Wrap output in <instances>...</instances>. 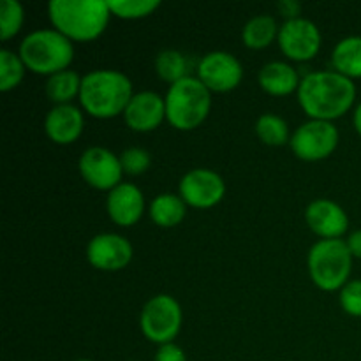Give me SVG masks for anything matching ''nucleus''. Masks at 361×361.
<instances>
[{
    "label": "nucleus",
    "instance_id": "obj_1",
    "mask_svg": "<svg viewBox=\"0 0 361 361\" xmlns=\"http://www.w3.org/2000/svg\"><path fill=\"white\" fill-rule=\"evenodd\" d=\"M298 102L309 120H326L344 116L356 101V85L337 71H314L302 78Z\"/></svg>",
    "mask_w": 361,
    "mask_h": 361
},
{
    "label": "nucleus",
    "instance_id": "obj_2",
    "mask_svg": "<svg viewBox=\"0 0 361 361\" xmlns=\"http://www.w3.org/2000/svg\"><path fill=\"white\" fill-rule=\"evenodd\" d=\"M133 81L116 69L90 71L81 80L80 104L94 118H115L123 115L133 99Z\"/></svg>",
    "mask_w": 361,
    "mask_h": 361
},
{
    "label": "nucleus",
    "instance_id": "obj_3",
    "mask_svg": "<svg viewBox=\"0 0 361 361\" xmlns=\"http://www.w3.org/2000/svg\"><path fill=\"white\" fill-rule=\"evenodd\" d=\"M48 16L60 34L87 42L101 37L113 14L108 0H51Z\"/></svg>",
    "mask_w": 361,
    "mask_h": 361
},
{
    "label": "nucleus",
    "instance_id": "obj_4",
    "mask_svg": "<svg viewBox=\"0 0 361 361\" xmlns=\"http://www.w3.org/2000/svg\"><path fill=\"white\" fill-rule=\"evenodd\" d=\"M18 53L27 71L48 78L69 69L74 60L73 41L55 28H39L25 35Z\"/></svg>",
    "mask_w": 361,
    "mask_h": 361
},
{
    "label": "nucleus",
    "instance_id": "obj_5",
    "mask_svg": "<svg viewBox=\"0 0 361 361\" xmlns=\"http://www.w3.org/2000/svg\"><path fill=\"white\" fill-rule=\"evenodd\" d=\"M166 120L178 130H194L212 109V92L197 76H187L169 85L166 92Z\"/></svg>",
    "mask_w": 361,
    "mask_h": 361
},
{
    "label": "nucleus",
    "instance_id": "obj_6",
    "mask_svg": "<svg viewBox=\"0 0 361 361\" xmlns=\"http://www.w3.org/2000/svg\"><path fill=\"white\" fill-rule=\"evenodd\" d=\"M353 259L345 240H319L310 247L307 268L317 288L328 293L341 291L351 277Z\"/></svg>",
    "mask_w": 361,
    "mask_h": 361
},
{
    "label": "nucleus",
    "instance_id": "obj_7",
    "mask_svg": "<svg viewBox=\"0 0 361 361\" xmlns=\"http://www.w3.org/2000/svg\"><path fill=\"white\" fill-rule=\"evenodd\" d=\"M183 312L180 303L169 295H155L145 303L140 326L145 337L159 345L169 344L182 330Z\"/></svg>",
    "mask_w": 361,
    "mask_h": 361
},
{
    "label": "nucleus",
    "instance_id": "obj_8",
    "mask_svg": "<svg viewBox=\"0 0 361 361\" xmlns=\"http://www.w3.org/2000/svg\"><path fill=\"white\" fill-rule=\"evenodd\" d=\"M341 134L334 122L307 120L293 133L289 147L293 154L307 162H317L330 157L338 147Z\"/></svg>",
    "mask_w": 361,
    "mask_h": 361
},
{
    "label": "nucleus",
    "instance_id": "obj_9",
    "mask_svg": "<svg viewBox=\"0 0 361 361\" xmlns=\"http://www.w3.org/2000/svg\"><path fill=\"white\" fill-rule=\"evenodd\" d=\"M279 48L293 62H309L319 53L323 35L309 18H295L282 23L279 30Z\"/></svg>",
    "mask_w": 361,
    "mask_h": 361
},
{
    "label": "nucleus",
    "instance_id": "obj_10",
    "mask_svg": "<svg viewBox=\"0 0 361 361\" xmlns=\"http://www.w3.org/2000/svg\"><path fill=\"white\" fill-rule=\"evenodd\" d=\"M78 169L85 182L97 190H113L122 183L126 175L120 164V155L104 147H90L81 154Z\"/></svg>",
    "mask_w": 361,
    "mask_h": 361
},
{
    "label": "nucleus",
    "instance_id": "obj_11",
    "mask_svg": "<svg viewBox=\"0 0 361 361\" xmlns=\"http://www.w3.org/2000/svg\"><path fill=\"white\" fill-rule=\"evenodd\" d=\"M178 194L189 207L207 210L221 203L226 196V182L214 169H190L180 180Z\"/></svg>",
    "mask_w": 361,
    "mask_h": 361
},
{
    "label": "nucleus",
    "instance_id": "obj_12",
    "mask_svg": "<svg viewBox=\"0 0 361 361\" xmlns=\"http://www.w3.org/2000/svg\"><path fill=\"white\" fill-rule=\"evenodd\" d=\"M197 78L210 92H231L242 83L243 67L229 51H210L197 63Z\"/></svg>",
    "mask_w": 361,
    "mask_h": 361
},
{
    "label": "nucleus",
    "instance_id": "obj_13",
    "mask_svg": "<svg viewBox=\"0 0 361 361\" xmlns=\"http://www.w3.org/2000/svg\"><path fill=\"white\" fill-rule=\"evenodd\" d=\"M134 249L129 240L116 233L95 235L87 245V259L101 271H120L133 261Z\"/></svg>",
    "mask_w": 361,
    "mask_h": 361
},
{
    "label": "nucleus",
    "instance_id": "obj_14",
    "mask_svg": "<svg viewBox=\"0 0 361 361\" xmlns=\"http://www.w3.org/2000/svg\"><path fill=\"white\" fill-rule=\"evenodd\" d=\"M305 222L321 240L341 238L349 228V217L344 208L326 197L310 201L305 208Z\"/></svg>",
    "mask_w": 361,
    "mask_h": 361
},
{
    "label": "nucleus",
    "instance_id": "obj_15",
    "mask_svg": "<svg viewBox=\"0 0 361 361\" xmlns=\"http://www.w3.org/2000/svg\"><path fill=\"white\" fill-rule=\"evenodd\" d=\"M123 120L127 127L136 133H150L155 130L166 118V101L157 92L143 90L133 95L130 102L123 111Z\"/></svg>",
    "mask_w": 361,
    "mask_h": 361
},
{
    "label": "nucleus",
    "instance_id": "obj_16",
    "mask_svg": "<svg viewBox=\"0 0 361 361\" xmlns=\"http://www.w3.org/2000/svg\"><path fill=\"white\" fill-rule=\"evenodd\" d=\"M106 212L115 224L129 228L140 222L145 214V196L134 183L122 182L109 190L106 197Z\"/></svg>",
    "mask_w": 361,
    "mask_h": 361
},
{
    "label": "nucleus",
    "instance_id": "obj_17",
    "mask_svg": "<svg viewBox=\"0 0 361 361\" xmlns=\"http://www.w3.org/2000/svg\"><path fill=\"white\" fill-rule=\"evenodd\" d=\"M85 115L78 106H53L44 118L46 136L56 145H71L83 134Z\"/></svg>",
    "mask_w": 361,
    "mask_h": 361
},
{
    "label": "nucleus",
    "instance_id": "obj_18",
    "mask_svg": "<svg viewBox=\"0 0 361 361\" xmlns=\"http://www.w3.org/2000/svg\"><path fill=\"white\" fill-rule=\"evenodd\" d=\"M257 80H259V87L267 94L275 95V97H282V95L298 92L300 83H302L298 71L291 63L282 62V60H274V62L264 63L261 67Z\"/></svg>",
    "mask_w": 361,
    "mask_h": 361
},
{
    "label": "nucleus",
    "instance_id": "obj_19",
    "mask_svg": "<svg viewBox=\"0 0 361 361\" xmlns=\"http://www.w3.org/2000/svg\"><path fill=\"white\" fill-rule=\"evenodd\" d=\"M331 66L349 80L361 78V35L341 39L331 51Z\"/></svg>",
    "mask_w": 361,
    "mask_h": 361
},
{
    "label": "nucleus",
    "instance_id": "obj_20",
    "mask_svg": "<svg viewBox=\"0 0 361 361\" xmlns=\"http://www.w3.org/2000/svg\"><path fill=\"white\" fill-rule=\"evenodd\" d=\"M148 214L159 228H175L185 219L187 204L180 194L162 192L152 200Z\"/></svg>",
    "mask_w": 361,
    "mask_h": 361
},
{
    "label": "nucleus",
    "instance_id": "obj_21",
    "mask_svg": "<svg viewBox=\"0 0 361 361\" xmlns=\"http://www.w3.org/2000/svg\"><path fill=\"white\" fill-rule=\"evenodd\" d=\"M279 30H281V27H279L274 16L257 14V16L250 18L245 27H243V44L250 49L268 48L275 39H279Z\"/></svg>",
    "mask_w": 361,
    "mask_h": 361
},
{
    "label": "nucleus",
    "instance_id": "obj_22",
    "mask_svg": "<svg viewBox=\"0 0 361 361\" xmlns=\"http://www.w3.org/2000/svg\"><path fill=\"white\" fill-rule=\"evenodd\" d=\"M81 80L83 76L71 69L53 74L46 81V95L49 97V101L55 102V106L73 104L71 101L74 97H80Z\"/></svg>",
    "mask_w": 361,
    "mask_h": 361
},
{
    "label": "nucleus",
    "instance_id": "obj_23",
    "mask_svg": "<svg viewBox=\"0 0 361 361\" xmlns=\"http://www.w3.org/2000/svg\"><path fill=\"white\" fill-rule=\"evenodd\" d=\"M155 73L162 81L169 85L190 76L187 56L178 49H162L155 56Z\"/></svg>",
    "mask_w": 361,
    "mask_h": 361
},
{
    "label": "nucleus",
    "instance_id": "obj_24",
    "mask_svg": "<svg viewBox=\"0 0 361 361\" xmlns=\"http://www.w3.org/2000/svg\"><path fill=\"white\" fill-rule=\"evenodd\" d=\"M256 134L268 147H282L291 141L289 126L282 116L275 113H263L256 122Z\"/></svg>",
    "mask_w": 361,
    "mask_h": 361
},
{
    "label": "nucleus",
    "instance_id": "obj_25",
    "mask_svg": "<svg viewBox=\"0 0 361 361\" xmlns=\"http://www.w3.org/2000/svg\"><path fill=\"white\" fill-rule=\"evenodd\" d=\"M27 66L21 60L20 53L11 49H0V90H14L23 81Z\"/></svg>",
    "mask_w": 361,
    "mask_h": 361
},
{
    "label": "nucleus",
    "instance_id": "obj_26",
    "mask_svg": "<svg viewBox=\"0 0 361 361\" xmlns=\"http://www.w3.org/2000/svg\"><path fill=\"white\" fill-rule=\"evenodd\" d=\"M111 14L122 20H141L161 7L159 0H108Z\"/></svg>",
    "mask_w": 361,
    "mask_h": 361
},
{
    "label": "nucleus",
    "instance_id": "obj_27",
    "mask_svg": "<svg viewBox=\"0 0 361 361\" xmlns=\"http://www.w3.org/2000/svg\"><path fill=\"white\" fill-rule=\"evenodd\" d=\"M25 9L18 0H2L0 4V37L9 41L23 27Z\"/></svg>",
    "mask_w": 361,
    "mask_h": 361
},
{
    "label": "nucleus",
    "instance_id": "obj_28",
    "mask_svg": "<svg viewBox=\"0 0 361 361\" xmlns=\"http://www.w3.org/2000/svg\"><path fill=\"white\" fill-rule=\"evenodd\" d=\"M120 164L126 175L137 176L143 175L145 171H148V168L152 166V155L150 152L145 150L141 147H130L120 154Z\"/></svg>",
    "mask_w": 361,
    "mask_h": 361
},
{
    "label": "nucleus",
    "instance_id": "obj_29",
    "mask_svg": "<svg viewBox=\"0 0 361 361\" xmlns=\"http://www.w3.org/2000/svg\"><path fill=\"white\" fill-rule=\"evenodd\" d=\"M338 302H341V307L345 314L353 317H361V279L349 281L341 289Z\"/></svg>",
    "mask_w": 361,
    "mask_h": 361
},
{
    "label": "nucleus",
    "instance_id": "obj_30",
    "mask_svg": "<svg viewBox=\"0 0 361 361\" xmlns=\"http://www.w3.org/2000/svg\"><path fill=\"white\" fill-rule=\"evenodd\" d=\"M154 361H187V356L180 345H176L175 342H169V344L159 345Z\"/></svg>",
    "mask_w": 361,
    "mask_h": 361
},
{
    "label": "nucleus",
    "instance_id": "obj_31",
    "mask_svg": "<svg viewBox=\"0 0 361 361\" xmlns=\"http://www.w3.org/2000/svg\"><path fill=\"white\" fill-rule=\"evenodd\" d=\"M277 9L282 16H286V21L302 16V4L295 2V0H281L277 4Z\"/></svg>",
    "mask_w": 361,
    "mask_h": 361
},
{
    "label": "nucleus",
    "instance_id": "obj_32",
    "mask_svg": "<svg viewBox=\"0 0 361 361\" xmlns=\"http://www.w3.org/2000/svg\"><path fill=\"white\" fill-rule=\"evenodd\" d=\"M345 243H348L353 257H358V259H361V229L353 231L351 235L348 236V240H345Z\"/></svg>",
    "mask_w": 361,
    "mask_h": 361
},
{
    "label": "nucleus",
    "instance_id": "obj_33",
    "mask_svg": "<svg viewBox=\"0 0 361 361\" xmlns=\"http://www.w3.org/2000/svg\"><path fill=\"white\" fill-rule=\"evenodd\" d=\"M353 123H355L356 133L361 136V102L355 108V113H353Z\"/></svg>",
    "mask_w": 361,
    "mask_h": 361
},
{
    "label": "nucleus",
    "instance_id": "obj_34",
    "mask_svg": "<svg viewBox=\"0 0 361 361\" xmlns=\"http://www.w3.org/2000/svg\"><path fill=\"white\" fill-rule=\"evenodd\" d=\"M78 361H94V360H87V358H81V360H78Z\"/></svg>",
    "mask_w": 361,
    "mask_h": 361
}]
</instances>
